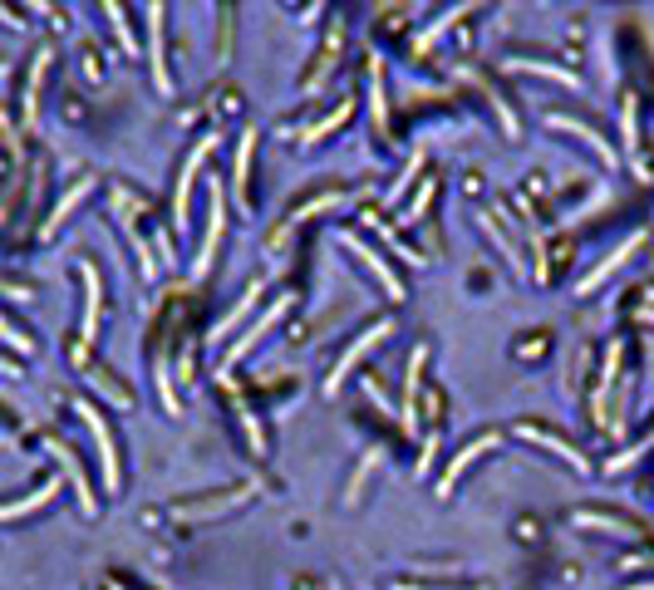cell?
Returning <instances> with one entry per match:
<instances>
[{"instance_id": "obj_1", "label": "cell", "mask_w": 654, "mask_h": 590, "mask_svg": "<svg viewBox=\"0 0 654 590\" xmlns=\"http://www.w3.org/2000/svg\"><path fill=\"white\" fill-rule=\"evenodd\" d=\"M84 418H89V428L99 433V448H104V472H109V482H119V458H114V438H109V428H104V418L84 404Z\"/></svg>"}, {"instance_id": "obj_2", "label": "cell", "mask_w": 654, "mask_h": 590, "mask_svg": "<svg viewBox=\"0 0 654 590\" xmlns=\"http://www.w3.org/2000/svg\"><path fill=\"white\" fill-rule=\"evenodd\" d=\"M384 335H389V320H384V325H374V330H369V335L359 340L355 350H350V354H345V359H340V364H335V379H330V389H340V379H345V369H350V364H355V359H359V354H364V350H369V345H379Z\"/></svg>"}, {"instance_id": "obj_3", "label": "cell", "mask_w": 654, "mask_h": 590, "mask_svg": "<svg viewBox=\"0 0 654 590\" xmlns=\"http://www.w3.org/2000/svg\"><path fill=\"white\" fill-rule=\"evenodd\" d=\"M50 492H55V482H50V487H40V492H35V497H25V502H10V507H0V517H20V512H30V507L50 502Z\"/></svg>"}]
</instances>
